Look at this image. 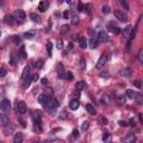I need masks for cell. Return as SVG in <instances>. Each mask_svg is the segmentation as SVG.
<instances>
[{
	"label": "cell",
	"mask_w": 143,
	"mask_h": 143,
	"mask_svg": "<svg viewBox=\"0 0 143 143\" xmlns=\"http://www.w3.org/2000/svg\"><path fill=\"white\" fill-rule=\"evenodd\" d=\"M12 17H14L15 21H17L18 24H21V22L25 20V18H26V14H25L24 10H17V11L14 12Z\"/></svg>",
	"instance_id": "1"
},
{
	"label": "cell",
	"mask_w": 143,
	"mask_h": 143,
	"mask_svg": "<svg viewBox=\"0 0 143 143\" xmlns=\"http://www.w3.org/2000/svg\"><path fill=\"white\" fill-rule=\"evenodd\" d=\"M0 109L5 112H9L11 110V103H10L9 99L7 98H2L0 101Z\"/></svg>",
	"instance_id": "2"
},
{
	"label": "cell",
	"mask_w": 143,
	"mask_h": 143,
	"mask_svg": "<svg viewBox=\"0 0 143 143\" xmlns=\"http://www.w3.org/2000/svg\"><path fill=\"white\" fill-rule=\"evenodd\" d=\"M107 63V55L106 54H102L101 57L98 58L97 61V64H96V68H102L104 67V65Z\"/></svg>",
	"instance_id": "3"
},
{
	"label": "cell",
	"mask_w": 143,
	"mask_h": 143,
	"mask_svg": "<svg viewBox=\"0 0 143 143\" xmlns=\"http://www.w3.org/2000/svg\"><path fill=\"white\" fill-rule=\"evenodd\" d=\"M107 30H110V32H113V34H120V32H121L120 27L116 26L114 22H109V24H107Z\"/></svg>",
	"instance_id": "4"
},
{
	"label": "cell",
	"mask_w": 143,
	"mask_h": 143,
	"mask_svg": "<svg viewBox=\"0 0 143 143\" xmlns=\"http://www.w3.org/2000/svg\"><path fill=\"white\" fill-rule=\"evenodd\" d=\"M32 120H34V122L36 124H38L39 127H40L41 126V113L39 111H36V112H32Z\"/></svg>",
	"instance_id": "5"
},
{
	"label": "cell",
	"mask_w": 143,
	"mask_h": 143,
	"mask_svg": "<svg viewBox=\"0 0 143 143\" xmlns=\"http://www.w3.org/2000/svg\"><path fill=\"white\" fill-rule=\"evenodd\" d=\"M17 112L19 114H25L27 112V105L25 102L20 101V102L17 103Z\"/></svg>",
	"instance_id": "6"
},
{
	"label": "cell",
	"mask_w": 143,
	"mask_h": 143,
	"mask_svg": "<svg viewBox=\"0 0 143 143\" xmlns=\"http://www.w3.org/2000/svg\"><path fill=\"white\" fill-rule=\"evenodd\" d=\"M98 43H106L109 40V36L105 32H99L98 35H97V39H96Z\"/></svg>",
	"instance_id": "7"
},
{
	"label": "cell",
	"mask_w": 143,
	"mask_h": 143,
	"mask_svg": "<svg viewBox=\"0 0 143 143\" xmlns=\"http://www.w3.org/2000/svg\"><path fill=\"white\" fill-rule=\"evenodd\" d=\"M56 70H57V76H58L59 78H64L65 77V68H64L63 64H58L57 65V67H56Z\"/></svg>",
	"instance_id": "8"
},
{
	"label": "cell",
	"mask_w": 143,
	"mask_h": 143,
	"mask_svg": "<svg viewBox=\"0 0 143 143\" xmlns=\"http://www.w3.org/2000/svg\"><path fill=\"white\" fill-rule=\"evenodd\" d=\"M114 16H115V17H116V19L120 20L121 22H125L126 20H127L126 16L124 15L122 11H120V10H115V12H114Z\"/></svg>",
	"instance_id": "9"
},
{
	"label": "cell",
	"mask_w": 143,
	"mask_h": 143,
	"mask_svg": "<svg viewBox=\"0 0 143 143\" xmlns=\"http://www.w3.org/2000/svg\"><path fill=\"white\" fill-rule=\"evenodd\" d=\"M49 97H51V96H48V95H46V94H41V95H39V97H38V102H39V104L43 105V106H45V105L47 104V102H48Z\"/></svg>",
	"instance_id": "10"
},
{
	"label": "cell",
	"mask_w": 143,
	"mask_h": 143,
	"mask_svg": "<svg viewBox=\"0 0 143 143\" xmlns=\"http://www.w3.org/2000/svg\"><path fill=\"white\" fill-rule=\"evenodd\" d=\"M136 136L133 133H127V135L124 138V142L125 143H135Z\"/></svg>",
	"instance_id": "11"
},
{
	"label": "cell",
	"mask_w": 143,
	"mask_h": 143,
	"mask_svg": "<svg viewBox=\"0 0 143 143\" xmlns=\"http://www.w3.org/2000/svg\"><path fill=\"white\" fill-rule=\"evenodd\" d=\"M132 32H133V27H132L131 25H128L125 29L123 30V36L125 37L126 39H128V38H130V36H131Z\"/></svg>",
	"instance_id": "12"
},
{
	"label": "cell",
	"mask_w": 143,
	"mask_h": 143,
	"mask_svg": "<svg viewBox=\"0 0 143 143\" xmlns=\"http://www.w3.org/2000/svg\"><path fill=\"white\" fill-rule=\"evenodd\" d=\"M79 107V101L78 99H72L69 102V109L72 111H76Z\"/></svg>",
	"instance_id": "13"
},
{
	"label": "cell",
	"mask_w": 143,
	"mask_h": 143,
	"mask_svg": "<svg viewBox=\"0 0 143 143\" xmlns=\"http://www.w3.org/2000/svg\"><path fill=\"white\" fill-rule=\"evenodd\" d=\"M24 141V134L21 132H18L15 134V138H14V143H22Z\"/></svg>",
	"instance_id": "14"
},
{
	"label": "cell",
	"mask_w": 143,
	"mask_h": 143,
	"mask_svg": "<svg viewBox=\"0 0 143 143\" xmlns=\"http://www.w3.org/2000/svg\"><path fill=\"white\" fill-rule=\"evenodd\" d=\"M122 76H124V77H130V76L132 75V68L131 67H125L122 69L121 72Z\"/></svg>",
	"instance_id": "15"
},
{
	"label": "cell",
	"mask_w": 143,
	"mask_h": 143,
	"mask_svg": "<svg viewBox=\"0 0 143 143\" xmlns=\"http://www.w3.org/2000/svg\"><path fill=\"white\" fill-rule=\"evenodd\" d=\"M9 124V119L6 116L5 114H0V125L6 126Z\"/></svg>",
	"instance_id": "16"
},
{
	"label": "cell",
	"mask_w": 143,
	"mask_h": 143,
	"mask_svg": "<svg viewBox=\"0 0 143 143\" xmlns=\"http://www.w3.org/2000/svg\"><path fill=\"white\" fill-rule=\"evenodd\" d=\"M101 101H102L103 104H109V103H111L112 97L110 94H103L102 97H101Z\"/></svg>",
	"instance_id": "17"
},
{
	"label": "cell",
	"mask_w": 143,
	"mask_h": 143,
	"mask_svg": "<svg viewBox=\"0 0 143 143\" xmlns=\"http://www.w3.org/2000/svg\"><path fill=\"white\" fill-rule=\"evenodd\" d=\"M30 74V67L29 66H25L24 69H22V74H21V78L22 79H26Z\"/></svg>",
	"instance_id": "18"
},
{
	"label": "cell",
	"mask_w": 143,
	"mask_h": 143,
	"mask_svg": "<svg viewBox=\"0 0 143 143\" xmlns=\"http://www.w3.org/2000/svg\"><path fill=\"white\" fill-rule=\"evenodd\" d=\"M3 21H5L6 25H14L15 19H14V17L11 15H6L5 18H3Z\"/></svg>",
	"instance_id": "19"
},
{
	"label": "cell",
	"mask_w": 143,
	"mask_h": 143,
	"mask_svg": "<svg viewBox=\"0 0 143 143\" xmlns=\"http://www.w3.org/2000/svg\"><path fill=\"white\" fill-rule=\"evenodd\" d=\"M47 8H48V2H45V1H40V2H39V5H38L39 11L44 12L47 10Z\"/></svg>",
	"instance_id": "20"
},
{
	"label": "cell",
	"mask_w": 143,
	"mask_h": 143,
	"mask_svg": "<svg viewBox=\"0 0 143 143\" xmlns=\"http://www.w3.org/2000/svg\"><path fill=\"white\" fill-rule=\"evenodd\" d=\"M86 111H87L91 115H96V113H97L96 109H95L92 104H87V105H86Z\"/></svg>",
	"instance_id": "21"
},
{
	"label": "cell",
	"mask_w": 143,
	"mask_h": 143,
	"mask_svg": "<svg viewBox=\"0 0 143 143\" xmlns=\"http://www.w3.org/2000/svg\"><path fill=\"white\" fill-rule=\"evenodd\" d=\"M29 17H30V19L32 20L34 22H37V24H39V22L41 21V19H40V17H39L37 14H35V12H32L29 15Z\"/></svg>",
	"instance_id": "22"
},
{
	"label": "cell",
	"mask_w": 143,
	"mask_h": 143,
	"mask_svg": "<svg viewBox=\"0 0 143 143\" xmlns=\"http://www.w3.org/2000/svg\"><path fill=\"white\" fill-rule=\"evenodd\" d=\"M79 46L82 47L83 49L87 48V39L85 38V37H82V38H79Z\"/></svg>",
	"instance_id": "23"
},
{
	"label": "cell",
	"mask_w": 143,
	"mask_h": 143,
	"mask_svg": "<svg viewBox=\"0 0 143 143\" xmlns=\"http://www.w3.org/2000/svg\"><path fill=\"white\" fill-rule=\"evenodd\" d=\"M85 86H86V84H85V82L84 80H80V82H78L77 84H76V90L77 91H79V92H82V90H84L85 88Z\"/></svg>",
	"instance_id": "24"
},
{
	"label": "cell",
	"mask_w": 143,
	"mask_h": 143,
	"mask_svg": "<svg viewBox=\"0 0 143 143\" xmlns=\"http://www.w3.org/2000/svg\"><path fill=\"white\" fill-rule=\"evenodd\" d=\"M88 45H90L91 48H95V47H97V45H98V41H97L95 38H91L90 43H87V46Z\"/></svg>",
	"instance_id": "25"
},
{
	"label": "cell",
	"mask_w": 143,
	"mask_h": 143,
	"mask_svg": "<svg viewBox=\"0 0 143 143\" xmlns=\"http://www.w3.org/2000/svg\"><path fill=\"white\" fill-rule=\"evenodd\" d=\"M134 98L136 99V102H138L139 104H142V102H143V95H142V93H135Z\"/></svg>",
	"instance_id": "26"
},
{
	"label": "cell",
	"mask_w": 143,
	"mask_h": 143,
	"mask_svg": "<svg viewBox=\"0 0 143 143\" xmlns=\"http://www.w3.org/2000/svg\"><path fill=\"white\" fill-rule=\"evenodd\" d=\"M111 140H112V135L110 133H105L103 135V142L104 143H111Z\"/></svg>",
	"instance_id": "27"
},
{
	"label": "cell",
	"mask_w": 143,
	"mask_h": 143,
	"mask_svg": "<svg viewBox=\"0 0 143 143\" xmlns=\"http://www.w3.org/2000/svg\"><path fill=\"white\" fill-rule=\"evenodd\" d=\"M126 96H127L128 98H134L135 92H134L133 90H126Z\"/></svg>",
	"instance_id": "28"
},
{
	"label": "cell",
	"mask_w": 143,
	"mask_h": 143,
	"mask_svg": "<svg viewBox=\"0 0 143 143\" xmlns=\"http://www.w3.org/2000/svg\"><path fill=\"white\" fill-rule=\"evenodd\" d=\"M12 41H14L16 45H18V44H20L21 38H20V36H18V35H14V36H12Z\"/></svg>",
	"instance_id": "29"
},
{
	"label": "cell",
	"mask_w": 143,
	"mask_h": 143,
	"mask_svg": "<svg viewBox=\"0 0 143 143\" xmlns=\"http://www.w3.org/2000/svg\"><path fill=\"white\" fill-rule=\"evenodd\" d=\"M98 124L99 125H106L107 124V120L104 116H99L98 117Z\"/></svg>",
	"instance_id": "30"
},
{
	"label": "cell",
	"mask_w": 143,
	"mask_h": 143,
	"mask_svg": "<svg viewBox=\"0 0 143 143\" xmlns=\"http://www.w3.org/2000/svg\"><path fill=\"white\" fill-rule=\"evenodd\" d=\"M79 96H80V92H79V91H77V90H75L73 93H72V97H73L74 99H78V98H79Z\"/></svg>",
	"instance_id": "31"
},
{
	"label": "cell",
	"mask_w": 143,
	"mask_h": 143,
	"mask_svg": "<svg viewBox=\"0 0 143 143\" xmlns=\"http://www.w3.org/2000/svg\"><path fill=\"white\" fill-rule=\"evenodd\" d=\"M46 48H47V53H48V55L50 56L51 55V48H53V44H51V41H47Z\"/></svg>",
	"instance_id": "32"
},
{
	"label": "cell",
	"mask_w": 143,
	"mask_h": 143,
	"mask_svg": "<svg viewBox=\"0 0 143 143\" xmlns=\"http://www.w3.org/2000/svg\"><path fill=\"white\" fill-rule=\"evenodd\" d=\"M121 5H122V7L126 10V11H128V10H130V6H128V3L126 2L125 0H121Z\"/></svg>",
	"instance_id": "33"
},
{
	"label": "cell",
	"mask_w": 143,
	"mask_h": 143,
	"mask_svg": "<svg viewBox=\"0 0 143 143\" xmlns=\"http://www.w3.org/2000/svg\"><path fill=\"white\" fill-rule=\"evenodd\" d=\"M110 11H111V9H110L109 6H106V5L103 6V8H102V12L104 14V15H109Z\"/></svg>",
	"instance_id": "34"
},
{
	"label": "cell",
	"mask_w": 143,
	"mask_h": 143,
	"mask_svg": "<svg viewBox=\"0 0 143 143\" xmlns=\"http://www.w3.org/2000/svg\"><path fill=\"white\" fill-rule=\"evenodd\" d=\"M78 22H79V18H78L77 16H73V17H72V25L76 26V25H78Z\"/></svg>",
	"instance_id": "35"
},
{
	"label": "cell",
	"mask_w": 143,
	"mask_h": 143,
	"mask_svg": "<svg viewBox=\"0 0 143 143\" xmlns=\"http://www.w3.org/2000/svg\"><path fill=\"white\" fill-rule=\"evenodd\" d=\"M88 126H90V122L84 121V122H83V124H82V130H83V131H86V130L88 128Z\"/></svg>",
	"instance_id": "36"
},
{
	"label": "cell",
	"mask_w": 143,
	"mask_h": 143,
	"mask_svg": "<svg viewBox=\"0 0 143 143\" xmlns=\"http://www.w3.org/2000/svg\"><path fill=\"white\" fill-rule=\"evenodd\" d=\"M65 77H66V79H67V80H72L74 78V75H73V73H72V72H66Z\"/></svg>",
	"instance_id": "37"
},
{
	"label": "cell",
	"mask_w": 143,
	"mask_h": 143,
	"mask_svg": "<svg viewBox=\"0 0 143 143\" xmlns=\"http://www.w3.org/2000/svg\"><path fill=\"white\" fill-rule=\"evenodd\" d=\"M67 116H68V114H67V112H66V111L61 112V114H59V119H61V120H66V119H67Z\"/></svg>",
	"instance_id": "38"
},
{
	"label": "cell",
	"mask_w": 143,
	"mask_h": 143,
	"mask_svg": "<svg viewBox=\"0 0 143 143\" xmlns=\"http://www.w3.org/2000/svg\"><path fill=\"white\" fill-rule=\"evenodd\" d=\"M63 46H64L63 39H58V40H57V43H56V47H57L58 49H62V48H63Z\"/></svg>",
	"instance_id": "39"
},
{
	"label": "cell",
	"mask_w": 143,
	"mask_h": 143,
	"mask_svg": "<svg viewBox=\"0 0 143 143\" xmlns=\"http://www.w3.org/2000/svg\"><path fill=\"white\" fill-rule=\"evenodd\" d=\"M79 67L82 69H85L86 68V63H85V59L84 58H80L79 59Z\"/></svg>",
	"instance_id": "40"
},
{
	"label": "cell",
	"mask_w": 143,
	"mask_h": 143,
	"mask_svg": "<svg viewBox=\"0 0 143 143\" xmlns=\"http://www.w3.org/2000/svg\"><path fill=\"white\" fill-rule=\"evenodd\" d=\"M133 85L135 86V87L141 88V87H142V82H141L140 79H136V80H134V82H133Z\"/></svg>",
	"instance_id": "41"
},
{
	"label": "cell",
	"mask_w": 143,
	"mask_h": 143,
	"mask_svg": "<svg viewBox=\"0 0 143 143\" xmlns=\"http://www.w3.org/2000/svg\"><path fill=\"white\" fill-rule=\"evenodd\" d=\"M117 101H119V104L120 105H123L124 103H125V95H122V96H120Z\"/></svg>",
	"instance_id": "42"
},
{
	"label": "cell",
	"mask_w": 143,
	"mask_h": 143,
	"mask_svg": "<svg viewBox=\"0 0 143 143\" xmlns=\"http://www.w3.org/2000/svg\"><path fill=\"white\" fill-rule=\"evenodd\" d=\"M77 9H78V11H79V12L84 11V3L79 1V2L77 3Z\"/></svg>",
	"instance_id": "43"
},
{
	"label": "cell",
	"mask_w": 143,
	"mask_h": 143,
	"mask_svg": "<svg viewBox=\"0 0 143 143\" xmlns=\"http://www.w3.org/2000/svg\"><path fill=\"white\" fill-rule=\"evenodd\" d=\"M68 30H69V27L67 26V25H64L63 27H62V29H61V32L62 34H65V32H67Z\"/></svg>",
	"instance_id": "44"
},
{
	"label": "cell",
	"mask_w": 143,
	"mask_h": 143,
	"mask_svg": "<svg viewBox=\"0 0 143 143\" xmlns=\"http://www.w3.org/2000/svg\"><path fill=\"white\" fill-rule=\"evenodd\" d=\"M32 36H34V32H25V34H24V37H25L26 39L32 38Z\"/></svg>",
	"instance_id": "45"
},
{
	"label": "cell",
	"mask_w": 143,
	"mask_h": 143,
	"mask_svg": "<svg viewBox=\"0 0 143 143\" xmlns=\"http://www.w3.org/2000/svg\"><path fill=\"white\" fill-rule=\"evenodd\" d=\"M6 74H7V70H6L5 68H3V67L0 68V76H1V77H3Z\"/></svg>",
	"instance_id": "46"
},
{
	"label": "cell",
	"mask_w": 143,
	"mask_h": 143,
	"mask_svg": "<svg viewBox=\"0 0 143 143\" xmlns=\"http://www.w3.org/2000/svg\"><path fill=\"white\" fill-rule=\"evenodd\" d=\"M38 74L37 73H35V74H32V78H30V79H32V82H36L37 79H38Z\"/></svg>",
	"instance_id": "47"
},
{
	"label": "cell",
	"mask_w": 143,
	"mask_h": 143,
	"mask_svg": "<svg viewBox=\"0 0 143 143\" xmlns=\"http://www.w3.org/2000/svg\"><path fill=\"white\" fill-rule=\"evenodd\" d=\"M139 61H140L141 63L143 62V50H142V49L139 51Z\"/></svg>",
	"instance_id": "48"
},
{
	"label": "cell",
	"mask_w": 143,
	"mask_h": 143,
	"mask_svg": "<svg viewBox=\"0 0 143 143\" xmlns=\"http://www.w3.org/2000/svg\"><path fill=\"white\" fill-rule=\"evenodd\" d=\"M21 56H22V58H27V54H26V51H25V47L24 46L21 47Z\"/></svg>",
	"instance_id": "49"
},
{
	"label": "cell",
	"mask_w": 143,
	"mask_h": 143,
	"mask_svg": "<svg viewBox=\"0 0 143 143\" xmlns=\"http://www.w3.org/2000/svg\"><path fill=\"white\" fill-rule=\"evenodd\" d=\"M119 124H120L121 126H123V127H125V126L128 125L127 122H125V121H119Z\"/></svg>",
	"instance_id": "50"
},
{
	"label": "cell",
	"mask_w": 143,
	"mask_h": 143,
	"mask_svg": "<svg viewBox=\"0 0 143 143\" xmlns=\"http://www.w3.org/2000/svg\"><path fill=\"white\" fill-rule=\"evenodd\" d=\"M30 83H32V79H27L24 84V87H28V86L30 85Z\"/></svg>",
	"instance_id": "51"
},
{
	"label": "cell",
	"mask_w": 143,
	"mask_h": 143,
	"mask_svg": "<svg viewBox=\"0 0 143 143\" xmlns=\"http://www.w3.org/2000/svg\"><path fill=\"white\" fill-rule=\"evenodd\" d=\"M34 65L36 66V67H41V66H43V62H41V61H38L37 63H35Z\"/></svg>",
	"instance_id": "52"
},
{
	"label": "cell",
	"mask_w": 143,
	"mask_h": 143,
	"mask_svg": "<svg viewBox=\"0 0 143 143\" xmlns=\"http://www.w3.org/2000/svg\"><path fill=\"white\" fill-rule=\"evenodd\" d=\"M45 94L48 95V96H51V95H53V90H51V88H48V90H47V93H45Z\"/></svg>",
	"instance_id": "53"
},
{
	"label": "cell",
	"mask_w": 143,
	"mask_h": 143,
	"mask_svg": "<svg viewBox=\"0 0 143 143\" xmlns=\"http://www.w3.org/2000/svg\"><path fill=\"white\" fill-rule=\"evenodd\" d=\"M68 16H69L68 11H64V14H63V18H64V19H68Z\"/></svg>",
	"instance_id": "54"
},
{
	"label": "cell",
	"mask_w": 143,
	"mask_h": 143,
	"mask_svg": "<svg viewBox=\"0 0 143 143\" xmlns=\"http://www.w3.org/2000/svg\"><path fill=\"white\" fill-rule=\"evenodd\" d=\"M73 135L75 136V138H77V136L79 135V132H78L77 130H74V131H73Z\"/></svg>",
	"instance_id": "55"
},
{
	"label": "cell",
	"mask_w": 143,
	"mask_h": 143,
	"mask_svg": "<svg viewBox=\"0 0 143 143\" xmlns=\"http://www.w3.org/2000/svg\"><path fill=\"white\" fill-rule=\"evenodd\" d=\"M128 123H130V125H132V126H134V125H135V121H134V119H131V120H130V122H128Z\"/></svg>",
	"instance_id": "56"
},
{
	"label": "cell",
	"mask_w": 143,
	"mask_h": 143,
	"mask_svg": "<svg viewBox=\"0 0 143 143\" xmlns=\"http://www.w3.org/2000/svg\"><path fill=\"white\" fill-rule=\"evenodd\" d=\"M47 83H48V82H47V78L44 77L43 79H41V84H44V85H45V84H47Z\"/></svg>",
	"instance_id": "57"
},
{
	"label": "cell",
	"mask_w": 143,
	"mask_h": 143,
	"mask_svg": "<svg viewBox=\"0 0 143 143\" xmlns=\"http://www.w3.org/2000/svg\"><path fill=\"white\" fill-rule=\"evenodd\" d=\"M19 122H20V123H21V126H22V127H26V123H25V122H24V121H22V120H21V119H20V120H19Z\"/></svg>",
	"instance_id": "58"
},
{
	"label": "cell",
	"mask_w": 143,
	"mask_h": 143,
	"mask_svg": "<svg viewBox=\"0 0 143 143\" xmlns=\"http://www.w3.org/2000/svg\"><path fill=\"white\" fill-rule=\"evenodd\" d=\"M0 6H3V1H0Z\"/></svg>",
	"instance_id": "59"
},
{
	"label": "cell",
	"mask_w": 143,
	"mask_h": 143,
	"mask_svg": "<svg viewBox=\"0 0 143 143\" xmlns=\"http://www.w3.org/2000/svg\"><path fill=\"white\" fill-rule=\"evenodd\" d=\"M0 36H1V32H0Z\"/></svg>",
	"instance_id": "60"
}]
</instances>
